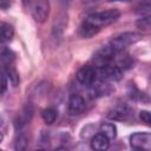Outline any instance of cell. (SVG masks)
<instances>
[{
  "label": "cell",
  "mask_w": 151,
  "mask_h": 151,
  "mask_svg": "<svg viewBox=\"0 0 151 151\" xmlns=\"http://www.w3.org/2000/svg\"><path fill=\"white\" fill-rule=\"evenodd\" d=\"M110 139L99 131V133H96L91 138V147L97 151H104L110 147Z\"/></svg>",
  "instance_id": "10"
},
{
  "label": "cell",
  "mask_w": 151,
  "mask_h": 151,
  "mask_svg": "<svg viewBox=\"0 0 151 151\" xmlns=\"http://www.w3.org/2000/svg\"><path fill=\"white\" fill-rule=\"evenodd\" d=\"M77 81L83 86H91L97 80V68L93 65H84L81 66L77 74H76Z\"/></svg>",
  "instance_id": "5"
},
{
  "label": "cell",
  "mask_w": 151,
  "mask_h": 151,
  "mask_svg": "<svg viewBox=\"0 0 151 151\" xmlns=\"http://www.w3.org/2000/svg\"><path fill=\"white\" fill-rule=\"evenodd\" d=\"M129 94H130V97L132 98V99H136V100H144V97H146L143 92H140L133 84L132 85H130V92H129Z\"/></svg>",
  "instance_id": "17"
},
{
  "label": "cell",
  "mask_w": 151,
  "mask_h": 151,
  "mask_svg": "<svg viewBox=\"0 0 151 151\" xmlns=\"http://www.w3.org/2000/svg\"><path fill=\"white\" fill-rule=\"evenodd\" d=\"M107 117L110 119H113V120L127 122L131 118H133V110L131 107H129L127 105H125V104H120V105H117V106L112 107L109 111Z\"/></svg>",
  "instance_id": "7"
},
{
  "label": "cell",
  "mask_w": 151,
  "mask_h": 151,
  "mask_svg": "<svg viewBox=\"0 0 151 151\" xmlns=\"http://www.w3.org/2000/svg\"><path fill=\"white\" fill-rule=\"evenodd\" d=\"M4 72L6 73L9 83L12 84V86H18L19 83H20V78H19V73L17 72V70L14 68L13 65H9V66H4Z\"/></svg>",
  "instance_id": "13"
},
{
  "label": "cell",
  "mask_w": 151,
  "mask_h": 151,
  "mask_svg": "<svg viewBox=\"0 0 151 151\" xmlns=\"http://www.w3.org/2000/svg\"><path fill=\"white\" fill-rule=\"evenodd\" d=\"M139 119L147 126H151V111H140L139 112Z\"/></svg>",
  "instance_id": "19"
},
{
  "label": "cell",
  "mask_w": 151,
  "mask_h": 151,
  "mask_svg": "<svg viewBox=\"0 0 151 151\" xmlns=\"http://www.w3.org/2000/svg\"><path fill=\"white\" fill-rule=\"evenodd\" d=\"M26 146H27V138H26V136L22 134V133H19V136H18L17 139H15V145H14V147H15L17 150H25Z\"/></svg>",
  "instance_id": "18"
},
{
  "label": "cell",
  "mask_w": 151,
  "mask_h": 151,
  "mask_svg": "<svg viewBox=\"0 0 151 151\" xmlns=\"http://www.w3.org/2000/svg\"><path fill=\"white\" fill-rule=\"evenodd\" d=\"M142 38H143L142 34H139L137 32H124V33H120V34L116 35L114 38H112L107 45L116 53L117 52H123L129 46L134 45L136 42L142 40Z\"/></svg>",
  "instance_id": "2"
},
{
  "label": "cell",
  "mask_w": 151,
  "mask_h": 151,
  "mask_svg": "<svg viewBox=\"0 0 151 151\" xmlns=\"http://www.w3.org/2000/svg\"><path fill=\"white\" fill-rule=\"evenodd\" d=\"M99 131L101 133H104L110 140H113L117 137V126L113 123H110V122L101 123L99 126Z\"/></svg>",
  "instance_id": "11"
},
{
  "label": "cell",
  "mask_w": 151,
  "mask_h": 151,
  "mask_svg": "<svg viewBox=\"0 0 151 151\" xmlns=\"http://www.w3.org/2000/svg\"><path fill=\"white\" fill-rule=\"evenodd\" d=\"M9 84V80L6 76V73L2 71V76H1V94H4L7 90V85Z\"/></svg>",
  "instance_id": "20"
},
{
  "label": "cell",
  "mask_w": 151,
  "mask_h": 151,
  "mask_svg": "<svg viewBox=\"0 0 151 151\" xmlns=\"http://www.w3.org/2000/svg\"><path fill=\"white\" fill-rule=\"evenodd\" d=\"M109 1H123V2H129L131 0H109Z\"/></svg>",
  "instance_id": "22"
},
{
  "label": "cell",
  "mask_w": 151,
  "mask_h": 151,
  "mask_svg": "<svg viewBox=\"0 0 151 151\" xmlns=\"http://www.w3.org/2000/svg\"><path fill=\"white\" fill-rule=\"evenodd\" d=\"M88 88H90V94L92 98H99V97L109 96L113 91L111 83L101 80V79L96 80L91 86H88Z\"/></svg>",
  "instance_id": "8"
},
{
  "label": "cell",
  "mask_w": 151,
  "mask_h": 151,
  "mask_svg": "<svg viewBox=\"0 0 151 151\" xmlns=\"http://www.w3.org/2000/svg\"><path fill=\"white\" fill-rule=\"evenodd\" d=\"M137 27L142 31H150L151 29V13L139 18L136 22Z\"/></svg>",
  "instance_id": "16"
},
{
  "label": "cell",
  "mask_w": 151,
  "mask_h": 151,
  "mask_svg": "<svg viewBox=\"0 0 151 151\" xmlns=\"http://www.w3.org/2000/svg\"><path fill=\"white\" fill-rule=\"evenodd\" d=\"M28 7L37 22H44L50 14V0H31Z\"/></svg>",
  "instance_id": "4"
},
{
  "label": "cell",
  "mask_w": 151,
  "mask_h": 151,
  "mask_svg": "<svg viewBox=\"0 0 151 151\" xmlns=\"http://www.w3.org/2000/svg\"><path fill=\"white\" fill-rule=\"evenodd\" d=\"M1 7L4 9H6L7 7H9V0H1Z\"/></svg>",
  "instance_id": "21"
},
{
  "label": "cell",
  "mask_w": 151,
  "mask_h": 151,
  "mask_svg": "<svg viewBox=\"0 0 151 151\" xmlns=\"http://www.w3.org/2000/svg\"><path fill=\"white\" fill-rule=\"evenodd\" d=\"M123 73H124V71L113 63H109V64L97 68V77L99 79L109 81V83L120 80L123 77Z\"/></svg>",
  "instance_id": "3"
},
{
  "label": "cell",
  "mask_w": 151,
  "mask_h": 151,
  "mask_svg": "<svg viewBox=\"0 0 151 151\" xmlns=\"http://www.w3.org/2000/svg\"><path fill=\"white\" fill-rule=\"evenodd\" d=\"M14 59H15V54H14L9 48L4 47V48H2V52H1V60H2L4 66L13 65Z\"/></svg>",
  "instance_id": "15"
},
{
  "label": "cell",
  "mask_w": 151,
  "mask_h": 151,
  "mask_svg": "<svg viewBox=\"0 0 151 151\" xmlns=\"http://www.w3.org/2000/svg\"><path fill=\"white\" fill-rule=\"evenodd\" d=\"M130 146L134 150H151V133L134 132L130 136Z\"/></svg>",
  "instance_id": "6"
},
{
  "label": "cell",
  "mask_w": 151,
  "mask_h": 151,
  "mask_svg": "<svg viewBox=\"0 0 151 151\" xmlns=\"http://www.w3.org/2000/svg\"><path fill=\"white\" fill-rule=\"evenodd\" d=\"M120 17V12L117 8H110L101 12H94L86 17L79 27V35L81 38H91L96 35L103 27H106L114 22Z\"/></svg>",
  "instance_id": "1"
},
{
  "label": "cell",
  "mask_w": 151,
  "mask_h": 151,
  "mask_svg": "<svg viewBox=\"0 0 151 151\" xmlns=\"http://www.w3.org/2000/svg\"><path fill=\"white\" fill-rule=\"evenodd\" d=\"M85 109H86V101L80 94L73 93V94L70 96V99H68V112H70V114H72V116L80 114L85 111Z\"/></svg>",
  "instance_id": "9"
},
{
  "label": "cell",
  "mask_w": 151,
  "mask_h": 151,
  "mask_svg": "<svg viewBox=\"0 0 151 151\" xmlns=\"http://www.w3.org/2000/svg\"><path fill=\"white\" fill-rule=\"evenodd\" d=\"M57 117H58V112L53 107H47V109L42 110V112H41V118L46 124H53L55 122Z\"/></svg>",
  "instance_id": "14"
},
{
  "label": "cell",
  "mask_w": 151,
  "mask_h": 151,
  "mask_svg": "<svg viewBox=\"0 0 151 151\" xmlns=\"http://www.w3.org/2000/svg\"><path fill=\"white\" fill-rule=\"evenodd\" d=\"M14 37V28L7 22H1V42L6 44L12 41Z\"/></svg>",
  "instance_id": "12"
}]
</instances>
